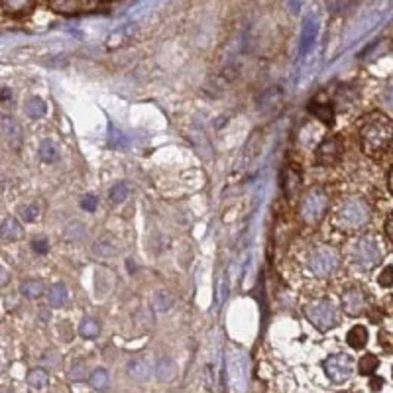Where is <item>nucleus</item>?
Here are the masks:
<instances>
[{
    "mask_svg": "<svg viewBox=\"0 0 393 393\" xmlns=\"http://www.w3.org/2000/svg\"><path fill=\"white\" fill-rule=\"evenodd\" d=\"M360 142L362 150L370 155L385 153L393 144V120L379 112L366 116L360 126Z\"/></svg>",
    "mask_w": 393,
    "mask_h": 393,
    "instance_id": "1",
    "label": "nucleus"
},
{
    "mask_svg": "<svg viewBox=\"0 0 393 393\" xmlns=\"http://www.w3.org/2000/svg\"><path fill=\"white\" fill-rule=\"evenodd\" d=\"M370 218H372L370 205L360 196H348L334 211V224L344 232L360 230L370 222Z\"/></svg>",
    "mask_w": 393,
    "mask_h": 393,
    "instance_id": "2",
    "label": "nucleus"
},
{
    "mask_svg": "<svg viewBox=\"0 0 393 393\" xmlns=\"http://www.w3.org/2000/svg\"><path fill=\"white\" fill-rule=\"evenodd\" d=\"M305 315L313 322V326L320 333H326L338 324V313L336 307L326 299H315L305 305Z\"/></svg>",
    "mask_w": 393,
    "mask_h": 393,
    "instance_id": "3",
    "label": "nucleus"
},
{
    "mask_svg": "<svg viewBox=\"0 0 393 393\" xmlns=\"http://www.w3.org/2000/svg\"><path fill=\"white\" fill-rule=\"evenodd\" d=\"M326 203H329V196L324 193V189L313 187L311 191H307V195L303 196L301 205H299V216H301L303 222L317 224L318 220L324 216Z\"/></svg>",
    "mask_w": 393,
    "mask_h": 393,
    "instance_id": "4",
    "label": "nucleus"
},
{
    "mask_svg": "<svg viewBox=\"0 0 393 393\" xmlns=\"http://www.w3.org/2000/svg\"><path fill=\"white\" fill-rule=\"evenodd\" d=\"M340 264V254L333 246H318L309 257V270L317 277H331Z\"/></svg>",
    "mask_w": 393,
    "mask_h": 393,
    "instance_id": "5",
    "label": "nucleus"
},
{
    "mask_svg": "<svg viewBox=\"0 0 393 393\" xmlns=\"http://www.w3.org/2000/svg\"><path fill=\"white\" fill-rule=\"evenodd\" d=\"M352 259L364 270H374L376 266H379V261H381V248H379L376 236L366 234V236H362L358 242L354 244Z\"/></svg>",
    "mask_w": 393,
    "mask_h": 393,
    "instance_id": "6",
    "label": "nucleus"
},
{
    "mask_svg": "<svg viewBox=\"0 0 393 393\" xmlns=\"http://www.w3.org/2000/svg\"><path fill=\"white\" fill-rule=\"evenodd\" d=\"M322 368H324V374L329 376L331 381L342 383V381H346L352 376V372H354V360L348 354H344V352H338V354L329 356L322 362Z\"/></svg>",
    "mask_w": 393,
    "mask_h": 393,
    "instance_id": "7",
    "label": "nucleus"
},
{
    "mask_svg": "<svg viewBox=\"0 0 393 393\" xmlns=\"http://www.w3.org/2000/svg\"><path fill=\"white\" fill-rule=\"evenodd\" d=\"M340 305L344 309V313L350 315V317H360L366 313L368 309V295L364 293L362 289H346L340 297Z\"/></svg>",
    "mask_w": 393,
    "mask_h": 393,
    "instance_id": "8",
    "label": "nucleus"
},
{
    "mask_svg": "<svg viewBox=\"0 0 393 393\" xmlns=\"http://www.w3.org/2000/svg\"><path fill=\"white\" fill-rule=\"evenodd\" d=\"M342 153V140L340 138H326L320 142L317 150V161L320 166H334Z\"/></svg>",
    "mask_w": 393,
    "mask_h": 393,
    "instance_id": "9",
    "label": "nucleus"
},
{
    "mask_svg": "<svg viewBox=\"0 0 393 393\" xmlns=\"http://www.w3.org/2000/svg\"><path fill=\"white\" fill-rule=\"evenodd\" d=\"M2 134L6 138L8 146H12V148L20 146V142H22V128H20V124L14 118L2 116Z\"/></svg>",
    "mask_w": 393,
    "mask_h": 393,
    "instance_id": "10",
    "label": "nucleus"
},
{
    "mask_svg": "<svg viewBox=\"0 0 393 393\" xmlns=\"http://www.w3.org/2000/svg\"><path fill=\"white\" fill-rule=\"evenodd\" d=\"M317 31H318V24L315 18H309L303 26V36H301V46H299V53L301 55H307L309 49L313 46L315 38H317Z\"/></svg>",
    "mask_w": 393,
    "mask_h": 393,
    "instance_id": "11",
    "label": "nucleus"
},
{
    "mask_svg": "<svg viewBox=\"0 0 393 393\" xmlns=\"http://www.w3.org/2000/svg\"><path fill=\"white\" fill-rule=\"evenodd\" d=\"M309 112L315 114L318 120H322L326 126L334 124V106L331 103H311L309 105Z\"/></svg>",
    "mask_w": 393,
    "mask_h": 393,
    "instance_id": "12",
    "label": "nucleus"
},
{
    "mask_svg": "<svg viewBox=\"0 0 393 393\" xmlns=\"http://www.w3.org/2000/svg\"><path fill=\"white\" fill-rule=\"evenodd\" d=\"M28 385H30L31 391L36 393L46 391L47 385H49V378H47L46 370H42V368L30 370V374H28Z\"/></svg>",
    "mask_w": 393,
    "mask_h": 393,
    "instance_id": "13",
    "label": "nucleus"
},
{
    "mask_svg": "<svg viewBox=\"0 0 393 393\" xmlns=\"http://www.w3.org/2000/svg\"><path fill=\"white\" fill-rule=\"evenodd\" d=\"M346 342L348 346L354 348V350H362L368 344V331H366V326L356 324L354 329H350L346 334Z\"/></svg>",
    "mask_w": 393,
    "mask_h": 393,
    "instance_id": "14",
    "label": "nucleus"
},
{
    "mask_svg": "<svg viewBox=\"0 0 393 393\" xmlns=\"http://www.w3.org/2000/svg\"><path fill=\"white\" fill-rule=\"evenodd\" d=\"M24 110H26L28 118H31V120H38V118H42V116L46 114V103H44L40 96H34V99H30V101L26 103Z\"/></svg>",
    "mask_w": 393,
    "mask_h": 393,
    "instance_id": "15",
    "label": "nucleus"
},
{
    "mask_svg": "<svg viewBox=\"0 0 393 393\" xmlns=\"http://www.w3.org/2000/svg\"><path fill=\"white\" fill-rule=\"evenodd\" d=\"M20 234H22V228H20V224L16 222L14 218H6L2 222V240L12 242V240L20 238Z\"/></svg>",
    "mask_w": 393,
    "mask_h": 393,
    "instance_id": "16",
    "label": "nucleus"
},
{
    "mask_svg": "<svg viewBox=\"0 0 393 393\" xmlns=\"http://www.w3.org/2000/svg\"><path fill=\"white\" fill-rule=\"evenodd\" d=\"M378 366H379V360L376 354H366V356L360 358V362H358V372L362 376H372L378 370Z\"/></svg>",
    "mask_w": 393,
    "mask_h": 393,
    "instance_id": "17",
    "label": "nucleus"
},
{
    "mask_svg": "<svg viewBox=\"0 0 393 393\" xmlns=\"http://www.w3.org/2000/svg\"><path fill=\"white\" fill-rule=\"evenodd\" d=\"M47 299H49V305L51 307H63L65 301H67V287L63 285V283H57V285H53V287L49 289V295H47Z\"/></svg>",
    "mask_w": 393,
    "mask_h": 393,
    "instance_id": "18",
    "label": "nucleus"
},
{
    "mask_svg": "<svg viewBox=\"0 0 393 393\" xmlns=\"http://www.w3.org/2000/svg\"><path fill=\"white\" fill-rule=\"evenodd\" d=\"M155 376L159 381H169V379L175 376V364L171 362L169 358L159 360V364L155 366Z\"/></svg>",
    "mask_w": 393,
    "mask_h": 393,
    "instance_id": "19",
    "label": "nucleus"
},
{
    "mask_svg": "<svg viewBox=\"0 0 393 393\" xmlns=\"http://www.w3.org/2000/svg\"><path fill=\"white\" fill-rule=\"evenodd\" d=\"M40 157H42L46 163L55 161V159L59 157V150H57V146H55L51 140H44V142L40 144Z\"/></svg>",
    "mask_w": 393,
    "mask_h": 393,
    "instance_id": "20",
    "label": "nucleus"
},
{
    "mask_svg": "<svg viewBox=\"0 0 393 393\" xmlns=\"http://www.w3.org/2000/svg\"><path fill=\"white\" fill-rule=\"evenodd\" d=\"M101 333V326H99V322L94 320V318H83L81 320V324H79V334L83 336V338H96Z\"/></svg>",
    "mask_w": 393,
    "mask_h": 393,
    "instance_id": "21",
    "label": "nucleus"
},
{
    "mask_svg": "<svg viewBox=\"0 0 393 393\" xmlns=\"http://www.w3.org/2000/svg\"><path fill=\"white\" fill-rule=\"evenodd\" d=\"M42 281H38V279H28V281H24L22 285H20V291H22V295H26V297H38L40 293H42Z\"/></svg>",
    "mask_w": 393,
    "mask_h": 393,
    "instance_id": "22",
    "label": "nucleus"
},
{
    "mask_svg": "<svg viewBox=\"0 0 393 393\" xmlns=\"http://www.w3.org/2000/svg\"><path fill=\"white\" fill-rule=\"evenodd\" d=\"M128 374L132 376L134 379H146L148 378V366L144 362H140V360H134V362L128 364Z\"/></svg>",
    "mask_w": 393,
    "mask_h": 393,
    "instance_id": "23",
    "label": "nucleus"
},
{
    "mask_svg": "<svg viewBox=\"0 0 393 393\" xmlns=\"http://www.w3.org/2000/svg\"><path fill=\"white\" fill-rule=\"evenodd\" d=\"M91 385L94 389H106V385H108V374H106L105 370H94L91 374Z\"/></svg>",
    "mask_w": 393,
    "mask_h": 393,
    "instance_id": "24",
    "label": "nucleus"
},
{
    "mask_svg": "<svg viewBox=\"0 0 393 393\" xmlns=\"http://www.w3.org/2000/svg\"><path fill=\"white\" fill-rule=\"evenodd\" d=\"M18 212H20V216H22L24 222H34L40 216V207L38 205H24V207H20Z\"/></svg>",
    "mask_w": 393,
    "mask_h": 393,
    "instance_id": "25",
    "label": "nucleus"
},
{
    "mask_svg": "<svg viewBox=\"0 0 393 393\" xmlns=\"http://www.w3.org/2000/svg\"><path fill=\"white\" fill-rule=\"evenodd\" d=\"M128 185L126 183H118V185H114L112 187V191H110V201L112 203H122L126 196H128Z\"/></svg>",
    "mask_w": 393,
    "mask_h": 393,
    "instance_id": "26",
    "label": "nucleus"
},
{
    "mask_svg": "<svg viewBox=\"0 0 393 393\" xmlns=\"http://www.w3.org/2000/svg\"><path fill=\"white\" fill-rule=\"evenodd\" d=\"M378 283L385 289L393 287V266H385V268L381 270V273H379V277H378Z\"/></svg>",
    "mask_w": 393,
    "mask_h": 393,
    "instance_id": "27",
    "label": "nucleus"
},
{
    "mask_svg": "<svg viewBox=\"0 0 393 393\" xmlns=\"http://www.w3.org/2000/svg\"><path fill=\"white\" fill-rule=\"evenodd\" d=\"M153 307H155L157 311H167V309L171 307V297L166 295V293H157V295H155V301H153Z\"/></svg>",
    "mask_w": 393,
    "mask_h": 393,
    "instance_id": "28",
    "label": "nucleus"
},
{
    "mask_svg": "<svg viewBox=\"0 0 393 393\" xmlns=\"http://www.w3.org/2000/svg\"><path fill=\"white\" fill-rule=\"evenodd\" d=\"M96 205H99V201H96V196H92V195L83 196V201H81V207H83L87 212L96 211Z\"/></svg>",
    "mask_w": 393,
    "mask_h": 393,
    "instance_id": "29",
    "label": "nucleus"
},
{
    "mask_svg": "<svg viewBox=\"0 0 393 393\" xmlns=\"http://www.w3.org/2000/svg\"><path fill=\"white\" fill-rule=\"evenodd\" d=\"M85 374H87V372H85V364L83 362H77L75 366L69 370V378L71 379H83L85 378Z\"/></svg>",
    "mask_w": 393,
    "mask_h": 393,
    "instance_id": "30",
    "label": "nucleus"
},
{
    "mask_svg": "<svg viewBox=\"0 0 393 393\" xmlns=\"http://www.w3.org/2000/svg\"><path fill=\"white\" fill-rule=\"evenodd\" d=\"M31 246H34V250H36L38 254H47V252H49V244H47L46 238H36V240L31 242Z\"/></svg>",
    "mask_w": 393,
    "mask_h": 393,
    "instance_id": "31",
    "label": "nucleus"
},
{
    "mask_svg": "<svg viewBox=\"0 0 393 393\" xmlns=\"http://www.w3.org/2000/svg\"><path fill=\"white\" fill-rule=\"evenodd\" d=\"M331 12H344L348 6H352V2H326Z\"/></svg>",
    "mask_w": 393,
    "mask_h": 393,
    "instance_id": "32",
    "label": "nucleus"
},
{
    "mask_svg": "<svg viewBox=\"0 0 393 393\" xmlns=\"http://www.w3.org/2000/svg\"><path fill=\"white\" fill-rule=\"evenodd\" d=\"M383 101H385V105L393 108V85H389V87L383 91Z\"/></svg>",
    "mask_w": 393,
    "mask_h": 393,
    "instance_id": "33",
    "label": "nucleus"
},
{
    "mask_svg": "<svg viewBox=\"0 0 393 393\" xmlns=\"http://www.w3.org/2000/svg\"><path fill=\"white\" fill-rule=\"evenodd\" d=\"M222 297H224V281H222V277H220L218 287H216V305H220V303H222Z\"/></svg>",
    "mask_w": 393,
    "mask_h": 393,
    "instance_id": "34",
    "label": "nucleus"
},
{
    "mask_svg": "<svg viewBox=\"0 0 393 393\" xmlns=\"http://www.w3.org/2000/svg\"><path fill=\"white\" fill-rule=\"evenodd\" d=\"M383 383H385V379L383 378H372L370 379V385H372V389H374V391H379Z\"/></svg>",
    "mask_w": 393,
    "mask_h": 393,
    "instance_id": "35",
    "label": "nucleus"
},
{
    "mask_svg": "<svg viewBox=\"0 0 393 393\" xmlns=\"http://www.w3.org/2000/svg\"><path fill=\"white\" fill-rule=\"evenodd\" d=\"M385 230H387V236L391 238L393 242V212L389 214V218H387V224H385Z\"/></svg>",
    "mask_w": 393,
    "mask_h": 393,
    "instance_id": "36",
    "label": "nucleus"
},
{
    "mask_svg": "<svg viewBox=\"0 0 393 393\" xmlns=\"http://www.w3.org/2000/svg\"><path fill=\"white\" fill-rule=\"evenodd\" d=\"M370 320H372L374 324H379V322H381V315L376 313V311H372V313H370Z\"/></svg>",
    "mask_w": 393,
    "mask_h": 393,
    "instance_id": "37",
    "label": "nucleus"
},
{
    "mask_svg": "<svg viewBox=\"0 0 393 393\" xmlns=\"http://www.w3.org/2000/svg\"><path fill=\"white\" fill-rule=\"evenodd\" d=\"M299 6H301V2H289V8L293 12H299Z\"/></svg>",
    "mask_w": 393,
    "mask_h": 393,
    "instance_id": "38",
    "label": "nucleus"
},
{
    "mask_svg": "<svg viewBox=\"0 0 393 393\" xmlns=\"http://www.w3.org/2000/svg\"><path fill=\"white\" fill-rule=\"evenodd\" d=\"M8 96H10V91H8L6 87H2V101H6Z\"/></svg>",
    "mask_w": 393,
    "mask_h": 393,
    "instance_id": "39",
    "label": "nucleus"
},
{
    "mask_svg": "<svg viewBox=\"0 0 393 393\" xmlns=\"http://www.w3.org/2000/svg\"><path fill=\"white\" fill-rule=\"evenodd\" d=\"M2 285H6V270H2Z\"/></svg>",
    "mask_w": 393,
    "mask_h": 393,
    "instance_id": "40",
    "label": "nucleus"
}]
</instances>
